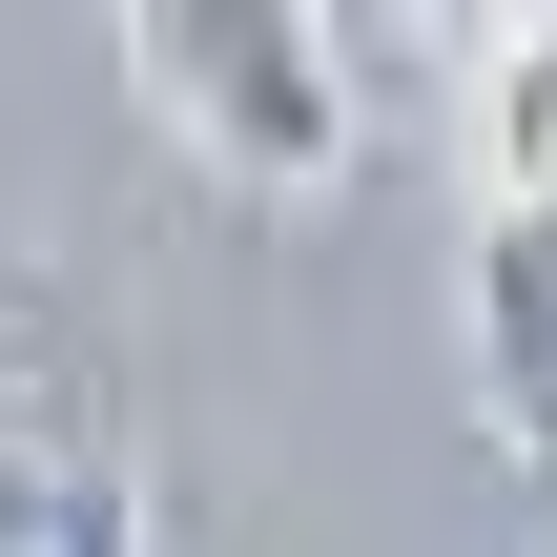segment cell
Masks as SVG:
<instances>
[{
    "label": "cell",
    "mask_w": 557,
    "mask_h": 557,
    "mask_svg": "<svg viewBox=\"0 0 557 557\" xmlns=\"http://www.w3.org/2000/svg\"><path fill=\"white\" fill-rule=\"evenodd\" d=\"M103 62H124V103H145L186 165H227V186H269V207L372 165V41L310 21V0H124Z\"/></svg>",
    "instance_id": "1"
},
{
    "label": "cell",
    "mask_w": 557,
    "mask_h": 557,
    "mask_svg": "<svg viewBox=\"0 0 557 557\" xmlns=\"http://www.w3.org/2000/svg\"><path fill=\"white\" fill-rule=\"evenodd\" d=\"M455 372H475V434H496L517 475H557V186H537V207H475Z\"/></svg>",
    "instance_id": "2"
},
{
    "label": "cell",
    "mask_w": 557,
    "mask_h": 557,
    "mask_svg": "<svg viewBox=\"0 0 557 557\" xmlns=\"http://www.w3.org/2000/svg\"><path fill=\"white\" fill-rule=\"evenodd\" d=\"M434 62H455V145H475V207H537V186H557V0H517V21H455Z\"/></svg>",
    "instance_id": "3"
}]
</instances>
